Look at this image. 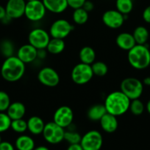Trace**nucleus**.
<instances>
[{
  "instance_id": "nucleus-41",
  "label": "nucleus",
  "mask_w": 150,
  "mask_h": 150,
  "mask_svg": "<svg viewBox=\"0 0 150 150\" xmlns=\"http://www.w3.org/2000/svg\"><path fill=\"white\" fill-rule=\"evenodd\" d=\"M6 16V10L5 7H3L2 5H0V21L1 19Z\"/></svg>"
},
{
  "instance_id": "nucleus-11",
  "label": "nucleus",
  "mask_w": 150,
  "mask_h": 150,
  "mask_svg": "<svg viewBox=\"0 0 150 150\" xmlns=\"http://www.w3.org/2000/svg\"><path fill=\"white\" fill-rule=\"evenodd\" d=\"M128 15H123L117 10H108L103 13L101 21L107 27L112 29H119L124 23Z\"/></svg>"
},
{
  "instance_id": "nucleus-39",
  "label": "nucleus",
  "mask_w": 150,
  "mask_h": 150,
  "mask_svg": "<svg viewBox=\"0 0 150 150\" xmlns=\"http://www.w3.org/2000/svg\"><path fill=\"white\" fill-rule=\"evenodd\" d=\"M47 55V51L46 49H39L38 50V53H37V59H44L46 57Z\"/></svg>"
},
{
  "instance_id": "nucleus-14",
  "label": "nucleus",
  "mask_w": 150,
  "mask_h": 150,
  "mask_svg": "<svg viewBox=\"0 0 150 150\" xmlns=\"http://www.w3.org/2000/svg\"><path fill=\"white\" fill-rule=\"evenodd\" d=\"M26 0H7L5 5L6 15L10 18L18 19L24 16Z\"/></svg>"
},
{
  "instance_id": "nucleus-25",
  "label": "nucleus",
  "mask_w": 150,
  "mask_h": 150,
  "mask_svg": "<svg viewBox=\"0 0 150 150\" xmlns=\"http://www.w3.org/2000/svg\"><path fill=\"white\" fill-rule=\"evenodd\" d=\"M132 35L136 44L138 45H146L149 38V31L145 26H138L134 29Z\"/></svg>"
},
{
  "instance_id": "nucleus-18",
  "label": "nucleus",
  "mask_w": 150,
  "mask_h": 150,
  "mask_svg": "<svg viewBox=\"0 0 150 150\" xmlns=\"http://www.w3.org/2000/svg\"><path fill=\"white\" fill-rule=\"evenodd\" d=\"M47 11L54 14H60L69 7L67 0H42Z\"/></svg>"
},
{
  "instance_id": "nucleus-31",
  "label": "nucleus",
  "mask_w": 150,
  "mask_h": 150,
  "mask_svg": "<svg viewBox=\"0 0 150 150\" xmlns=\"http://www.w3.org/2000/svg\"><path fill=\"white\" fill-rule=\"evenodd\" d=\"M129 110L133 115L140 116L144 113V110H145V105L139 98L132 100L130 101V104H129Z\"/></svg>"
},
{
  "instance_id": "nucleus-34",
  "label": "nucleus",
  "mask_w": 150,
  "mask_h": 150,
  "mask_svg": "<svg viewBox=\"0 0 150 150\" xmlns=\"http://www.w3.org/2000/svg\"><path fill=\"white\" fill-rule=\"evenodd\" d=\"M11 103L10 96L6 92L0 90V112H6Z\"/></svg>"
},
{
  "instance_id": "nucleus-6",
  "label": "nucleus",
  "mask_w": 150,
  "mask_h": 150,
  "mask_svg": "<svg viewBox=\"0 0 150 150\" xmlns=\"http://www.w3.org/2000/svg\"><path fill=\"white\" fill-rule=\"evenodd\" d=\"M65 129L59 126L54 122L45 124L42 136L44 140L50 144H58L64 141Z\"/></svg>"
},
{
  "instance_id": "nucleus-2",
  "label": "nucleus",
  "mask_w": 150,
  "mask_h": 150,
  "mask_svg": "<svg viewBox=\"0 0 150 150\" xmlns=\"http://www.w3.org/2000/svg\"><path fill=\"white\" fill-rule=\"evenodd\" d=\"M130 100L121 91H114L109 94L104 100V105L107 113L119 117L129 110Z\"/></svg>"
},
{
  "instance_id": "nucleus-22",
  "label": "nucleus",
  "mask_w": 150,
  "mask_h": 150,
  "mask_svg": "<svg viewBox=\"0 0 150 150\" xmlns=\"http://www.w3.org/2000/svg\"><path fill=\"white\" fill-rule=\"evenodd\" d=\"M106 113L107 111L104 104H95L88 108L87 117L92 122H99Z\"/></svg>"
},
{
  "instance_id": "nucleus-32",
  "label": "nucleus",
  "mask_w": 150,
  "mask_h": 150,
  "mask_svg": "<svg viewBox=\"0 0 150 150\" xmlns=\"http://www.w3.org/2000/svg\"><path fill=\"white\" fill-rule=\"evenodd\" d=\"M10 128L17 133H24L27 130V122L24 119L12 120Z\"/></svg>"
},
{
  "instance_id": "nucleus-43",
  "label": "nucleus",
  "mask_w": 150,
  "mask_h": 150,
  "mask_svg": "<svg viewBox=\"0 0 150 150\" xmlns=\"http://www.w3.org/2000/svg\"><path fill=\"white\" fill-rule=\"evenodd\" d=\"M143 83L146 86H150V76H147L143 80Z\"/></svg>"
},
{
  "instance_id": "nucleus-36",
  "label": "nucleus",
  "mask_w": 150,
  "mask_h": 150,
  "mask_svg": "<svg viewBox=\"0 0 150 150\" xmlns=\"http://www.w3.org/2000/svg\"><path fill=\"white\" fill-rule=\"evenodd\" d=\"M0 150H16V148L10 142L5 141L0 143Z\"/></svg>"
},
{
  "instance_id": "nucleus-40",
  "label": "nucleus",
  "mask_w": 150,
  "mask_h": 150,
  "mask_svg": "<svg viewBox=\"0 0 150 150\" xmlns=\"http://www.w3.org/2000/svg\"><path fill=\"white\" fill-rule=\"evenodd\" d=\"M66 150H83L80 144H69Z\"/></svg>"
},
{
  "instance_id": "nucleus-4",
  "label": "nucleus",
  "mask_w": 150,
  "mask_h": 150,
  "mask_svg": "<svg viewBox=\"0 0 150 150\" xmlns=\"http://www.w3.org/2000/svg\"><path fill=\"white\" fill-rule=\"evenodd\" d=\"M120 89L121 91L132 100L141 98L144 92V83L136 78L128 77L122 81Z\"/></svg>"
},
{
  "instance_id": "nucleus-45",
  "label": "nucleus",
  "mask_w": 150,
  "mask_h": 150,
  "mask_svg": "<svg viewBox=\"0 0 150 150\" xmlns=\"http://www.w3.org/2000/svg\"><path fill=\"white\" fill-rule=\"evenodd\" d=\"M145 108H146V110L147 111V112L150 114V99L147 101L146 104Z\"/></svg>"
},
{
  "instance_id": "nucleus-28",
  "label": "nucleus",
  "mask_w": 150,
  "mask_h": 150,
  "mask_svg": "<svg viewBox=\"0 0 150 150\" xmlns=\"http://www.w3.org/2000/svg\"><path fill=\"white\" fill-rule=\"evenodd\" d=\"M132 0H116V10L123 15H129L133 9Z\"/></svg>"
},
{
  "instance_id": "nucleus-7",
  "label": "nucleus",
  "mask_w": 150,
  "mask_h": 150,
  "mask_svg": "<svg viewBox=\"0 0 150 150\" xmlns=\"http://www.w3.org/2000/svg\"><path fill=\"white\" fill-rule=\"evenodd\" d=\"M91 64L79 63L73 67L71 73L72 81L77 85H84L88 83L94 77Z\"/></svg>"
},
{
  "instance_id": "nucleus-5",
  "label": "nucleus",
  "mask_w": 150,
  "mask_h": 150,
  "mask_svg": "<svg viewBox=\"0 0 150 150\" xmlns=\"http://www.w3.org/2000/svg\"><path fill=\"white\" fill-rule=\"evenodd\" d=\"M46 9L42 0L26 1L24 16L31 22L41 21L46 16Z\"/></svg>"
},
{
  "instance_id": "nucleus-27",
  "label": "nucleus",
  "mask_w": 150,
  "mask_h": 150,
  "mask_svg": "<svg viewBox=\"0 0 150 150\" xmlns=\"http://www.w3.org/2000/svg\"><path fill=\"white\" fill-rule=\"evenodd\" d=\"M15 46L13 42L10 40H3L0 42V53L5 58L14 56Z\"/></svg>"
},
{
  "instance_id": "nucleus-44",
  "label": "nucleus",
  "mask_w": 150,
  "mask_h": 150,
  "mask_svg": "<svg viewBox=\"0 0 150 150\" xmlns=\"http://www.w3.org/2000/svg\"><path fill=\"white\" fill-rule=\"evenodd\" d=\"M33 150H49V149L46 146H35Z\"/></svg>"
},
{
  "instance_id": "nucleus-42",
  "label": "nucleus",
  "mask_w": 150,
  "mask_h": 150,
  "mask_svg": "<svg viewBox=\"0 0 150 150\" xmlns=\"http://www.w3.org/2000/svg\"><path fill=\"white\" fill-rule=\"evenodd\" d=\"M11 20H12V19L10 18V17H8L7 15H6V16H4V17L2 19H1V22L2 23H4V24H7V23H9L10 21H11Z\"/></svg>"
},
{
  "instance_id": "nucleus-30",
  "label": "nucleus",
  "mask_w": 150,
  "mask_h": 150,
  "mask_svg": "<svg viewBox=\"0 0 150 150\" xmlns=\"http://www.w3.org/2000/svg\"><path fill=\"white\" fill-rule=\"evenodd\" d=\"M82 136L78 132L75 130L69 129L68 130H65L64 134V141H66L69 144H79L81 142Z\"/></svg>"
},
{
  "instance_id": "nucleus-37",
  "label": "nucleus",
  "mask_w": 150,
  "mask_h": 150,
  "mask_svg": "<svg viewBox=\"0 0 150 150\" xmlns=\"http://www.w3.org/2000/svg\"><path fill=\"white\" fill-rule=\"evenodd\" d=\"M142 18L146 23H150V5H149L144 10L142 13Z\"/></svg>"
},
{
  "instance_id": "nucleus-20",
  "label": "nucleus",
  "mask_w": 150,
  "mask_h": 150,
  "mask_svg": "<svg viewBox=\"0 0 150 150\" xmlns=\"http://www.w3.org/2000/svg\"><path fill=\"white\" fill-rule=\"evenodd\" d=\"M6 113L12 120L23 119L26 114V107L21 102L11 103Z\"/></svg>"
},
{
  "instance_id": "nucleus-23",
  "label": "nucleus",
  "mask_w": 150,
  "mask_h": 150,
  "mask_svg": "<svg viewBox=\"0 0 150 150\" xmlns=\"http://www.w3.org/2000/svg\"><path fill=\"white\" fill-rule=\"evenodd\" d=\"M79 60L82 63L92 64L96 60V52L91 46H84L80 49L79 53Z\"/></svg>"
},
{
  "instance_id": "nucleus-46",
  "label": "nucleus",
  "mask_w": 150,
  "mask_h": 150,
  "mask_svg": "<svg viewBox=\"0 0 150 150\" xmlns=\"http://www.w3.org/2000/svg\"><path fill=\"white\" fill-rule=\"evenodd\" d=\"M1 142H2V140H1V135H0V143H1Z\"/></svg>"
},
{
  "instance_id": "nucleus-16",
  "label": "nucleus",
  "mask_w": 150,
  "mask_h": 150,
  "mask_svg": "<svg viewBox=\"0 0 150 150\" xmlns=\"http://www.w3.org/2000/svg\"><path fill=\"white\" fill-rule=\"evenodd\" d=\"M100 126L103 131L107 133H113L116 131L119 126L117 117L106 113L99 120Z\"/></svg>"
},
{
  "instance_id": "nucleus-19",
  "label": "nucleus",
  "mask_w": 150,
  "mask_h": 150,
  "mask_svg": "<svg viewBox=\"0 0 150 150\" xmlns=\"http://www.w3.org/2000/svg\"><path fill=\"white\" fill-rule=\"evenodd\" d=\"M27 122V130L34 136L42 135L45 123L44 120L38 116H32L29 117Z\"/></svg>"
},
{
  "instance_id": "nucleus-3",
  "label": "nucleus",
  "mask_w": 150,
  "mask_h": 150,
  "mask_svg": "<svg viewBox=\"0 0 150 150\" xmlns=\"http://www.w3.org/2000/svg\"><path fill=\"white\" fill-rule=\"evenodd\" d=\"M128 62L134 69L144 70L150 65V51L146 45L136 44L127 53Z\"/></svg>"
},
{
  "instance_id": "nucleus-12",
  "label": "nucleus",
  "mask_w": 150,
  "mask_h": 150,
  "mask_svg": "<svg viewBox=\"0 0 150 150\" xmlns=\"http://www.w3.org/2000/svg\"><path fill=\"white\" fill-rule=\"evenodd\" d=\"M38 80L47 87H55L60 83V76L54 68L50 67H43L38 73Z\"/></svg>"
},
{
  "instance_id": "nucleus-8",
  "label": "nucleus",
  "mask_w": 150,
  "mask_h": 150,
  "mask_svg": "<svg viewBox=\"0 0 150 150\" xmlns=\"http://www.w3.org/2000/svg\"><path fill=\"white\" fill-rule=\"evenodd\" d=\"M79 144L83 150H100L103 145L102 135L98 130H89L82 136Z\"/></svg>"
},
{
  "instance_id": "nucleus-13",
  "label": "nucleus",
  "mask_w": 150,
  "mask_h": 150,
  "mask_svg": "<svg viewBox=\"0 0 150 150\" xmlns=\"http://www.w3.org/2000/svg\"><path fill=\"white\" fill-rule=\"evenodd\" d=\"M74 120V112L67 105H62L57 108L53 115V122L63 128H68Z\"/></svg>"
},
{
  "instance_id": "nucleus-10",
  "label": "nucleus",
  "mask_w": 150,
  "mask_h": 150,
  "mask_svg": "<svg viewBox=\"0 0 150 150\" xmlns=\"http://www.w3.org/2000/svg\"><path fill=\"white\" fill-rule=\"evenodd\" d=\"M73 29L74 26L69 21L66 19H57L51 23L49 33L51 38L63 40L70 35Z\"/></svg>"
},
{
  "instance_id": "nucleus-33",
  "label": "nucleus",
  "mask_w": 150,
  "mask_h": 150,
  "mask_svg": "<svg viewBox=\"0 0 150 150\" xmlns=\"http://www.w3.org/2000/svg\"><path fill=\"white\" fill-rule=\"evenodd\" d=\"M12 120L6 112H0V133H4L10 128Z\"/></svg>"
},
{
  "instance_id": "nucleus-24",
  "label": "nucleus",
  "mask_w": 150,
  "mask_h": 150,
  "mask_svg": "<svg viewBox=\"0 0 150 150\" xmlns=\"http://www.w3.org/2000/svg\"><path fill=\"white\" fill-rule=\"evenodd\" d=\"M65 47L66 44L63 39L51 38L46 49L49 54L56 55L63 52L65 49Z\"/></svg>"
},
{
  "instance_id": "nucleus-21",
  "label": "nucleus",
  "mask_w": 150,
  "mask_h": 150,
  "mask_svg": "<svg viewBox=\"0 0 150 150\" xmlns=\"http://www.w3.org/2000/svg\"><path fill=\"white\" fill-rule=\"evenodd\" d=\"M15 148L17 150H33L35 147V142L28 135H21L15 142Z\"/></svg>"
},
{
  "instance_id": "nucleus-47",
  "label": "nucleus",
  "mask_w": 150,
  "mask_h": 150,
  "mask_svg": "<svg viewBox=\"0 0 150 150\" xmlns=\"http://www.w3.org/2000/svg\"><path fill=\"white\" fill-rule=\"evenodd\" d=\"M26 1H30V0H26Z\"/></svg>"
},
{
  "instance_id": "nucleus-26",
  "label": "nucleus",
  "mask_w": 150,
  "mask_h": 150,
  "mask_svg": "<svg viewBox=\"0 0 150 150\" xmlns=\"http://www.w3.org/2000/svg\"><path fill=\"white\" fill-rule=\"evenodd\" d=\"M88 18V13L82 7L74 9L72 13V20L76 24L78 25H83L86 23Z\"/></svg>"
},
{
  "instance_id": "nucleus-15",
  "label": "nucleus",
  "mask_w": 150,
  "mask_h": 150,
  "mask_svg": "<svg viewBox=\"0 0 150 150\" xmlns=\"http://www.w3.org/2000/svg\"><path fill=\"white\" fill-rule=\"evenodd\" d=\"M38 49L31 45L30 44H24L18 49L16 57L23 62L25 64H29L37 59Z\"/></svg>"
},
{
  "instance_id": "nucleus-38",
  "label": "nucleus",
  "mask_w": 150,
  "mask_h": 150,
  "mask_svg": "<svg viewBox=\"0 0 150 150\" xmlns=\"http://www.w3.org/2000/svg\"><path fill=\"white\" fill-rule=\"evenodd\" d=\"M82 7L84 9V10H86L88 13H89V12H91L94 9V4L91 1L86 0V1H85V3L83 4V5H82Z\"/></svg>"
},
{
  "instance_id": "nucleus-1",
  "label": "nucleus",
  "mask_w": 150,
  "mask_h": 150,
  "mask_svg": "<svg viewBox=\"0 0 150 150\" xmlns=\"http://www.w3.org/2000/svg\"><path fill=\"white\" fill-rule=\"evenodd\" d=\"M26 66L16 56L5 58L1 67V76L4 81L10 83L19 81L23 78Z\"/></svg>"
},
{
  "instance_id": "nucleus-9",
  "label": "nucleus",
  "mask_w": 150,
  "mask_h": 150,
  "mask_svg": "<svg viewBox=\"0 0 150 150\" xmlns=\"http://www.w3.org/2000/svg\"><path fill=\"white\" fill-rule=\"evenodd\" d=\"M51 39L49 33L42 28H35L28 35V42L36 49H45Z\"/></svg>"
},
{
  "instance_id": "nucleus-35",
  "label": "nucleus",
  "mask_w": 150,
  "mask_h": 150,
  "mask_svg": "<svg viewBox=\"0 0 150 150\" xmlns=\"http://www.w3.org/2000/svg\"><path fill=\"white\" fill-rule=\"evenodd\" d=\"M86 0H67L69 7L72 9H76L82 7Z\"/></svg>"
},
{
  "instance_id": "nucleus-29",
  "label": "nucleus",
  "mask_w": 150,
  "mask_h": 150,
  "mask_svg": "<svg viewBox=\"0 0 150 150\" xmlns=\"http://www.w3.org/2000/svg\"><path fill=\"white\" fill-rule=\"evenodd\" d=\"M91 66L94 75L98 77H103L106 76L108 72V67L103 62L95 61L92 64H91Z\"/></svg>"
},
{
  "instance_id": "nucleus-17",
  "label": "nucleus",
  "mask_w": 150,
  "mask_h": 150,
  "mask_svg": "<svg viewBox=\"0 0 150 150\" xmlns=\"http://www.w3.org/2000/svg\"><path fill=\"white\" fill-rule=\"evenodd\" d=\"M116 43L117 46L124 51H129L135 45V39L132 34L129 32H121L116 38Z\"/></svg>"
}]
</instances>
